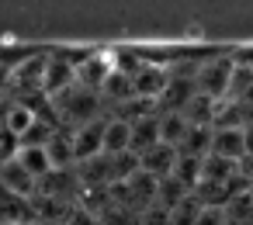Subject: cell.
<instances>
[{
  "label": "cell",
  "mask_w": 253,
  "mask_h": 225,
  "mask_svg": "<svg viewBox=\"0 0 253 225\" xmlns=\"http://www.w3.org/2000/svg\"><path fill=\"white\" fill-rule=\"evenodd\" d=\"M236 73V59L232 56H211L198 66V94L211 97V101H225L229 97V83Z\"/></svg>",
  "instance_id": "cell-1"
},
{
  "label": "cell",
  "mask_w": 253,
  "mask_h": 225,
  "mask_svg": "<svg viewBox=\"0 0 253 225\" xmlns=\"http://www.w3.org/2000/svg\"><path fill=\"white\" fill-rule=\"evenodd\" d=\"M73 59H77V87L101 97V90L115 76V52H87V56H73Z\"/></svg>",
  "instance_id": "cell-2"
},
{
  "label": "cell",
  "mask_w": 253,
  "mask_h": 225,
  "mask_svg": "<svg viewBox=\"0 0 253 225\" xmlns=\"http://www.w3.org/2000/svg\"><path fill=\"white\" fill-rule=\"evenodd\" d=\"M70 87H77V59L63 52H49V70H45V97H59Z\"/></svg>",
  "instance_id": "cell-3"
},
{
  "label": "cell",
  "mask_w": 253,
  "mask_h": 225,
  "mask_svg": "<svg viewBox=\"0 0 253 225\" xmlns=\"http://www.w3.org/2000/svg\"><path fill=\"white\" fill-rule=\"evenodd\" d=\"M104 132H108V114L73 132V152H77V166H80V163H90V159H97V156H104Z\"/></svg>",
  "instance_id": "cell-4"
},
{
  "label": "cell",
  "mask_w": 253,
  "mask_h": 225,
  "mask_svg": "<svg viewBox=\"0 0 253 225\" xmlns=\"http://www.w3.org/2000/svg\"><path fill=\"white\" fill-rule=\"evenodd\" d=\"M21 222L39 225L35 197H21V194H11V190H0V225H21Z\"/></svg>",
  "instance_id": "cell-5"
},
{
  "label": "cell",
  "mask_w": 253,
  "mask_h": 225,
  "mask_svg": "<svg viewBox=\"0 0 253 225\" xmlns=\"http://www.w3.org/2000/svg\"><path fill=\"white\" fill-rule=\"evenodd\" d=\"M177 156H180V149L160 142V146H153L149 152L139 156V166H142V173H149V177H156V180H167V177H173Z\"/></svg>",
  "instance_id": "cell-6"
},
{
  "label": "cell",
  "mask_w": 253,
  "mask_h": 225,
  "mask_svg": "<svg viewBox=\"0 0 253 225\" xmlns=\"http://www.w3.org/2000/svg\"><path fill=\"white\" fill-rule=\"evenodd\" d=\"M0 190H11V194H21V197H35L39 194V180L18 159H11V163L0 166Z\"/></svg>",
  "instance_id": "cell-7"
},
{
  "label": "cell",
  "mask_w": 253,
  "mask_h": 225,
  "mask_svg": "<svg viewBox=\"0 0 253 225\" xmlns=\"http://www.w3.org/2000/svg\"><path fill=\"white\" fill-rule=\"evenodd\" d=\"M211 156L229 159V163H243L246 159V135H243V128H222V132H215Z\"/></svg>",
  "instance_id": "cell-8"
},
{
  "label": "cell",
  "mask_w": 253,
  "mask_h": 225,
  "mask_svg": "<svg viewBox=\"0 0 253 225\" xmlns=\"http://www.w3.org/2000/svg\"><path fill=\"white\" fill-rule=\"evenodd\" d=\"M49 159H52V170H73L77 166V152H73V132L70 128H59L49 146H45Z\"/></svg>",
  "instance_id": "cell-9"
},
{
  "label": "cell",
  "mask_w": 253,
  "mask_h": 225,
  "mask_svg": "<svg viewBox=\"0 0 253 225\" xmlns=\"http://www.w3.org/2000/svg\"><path fill=\"white\" fill-rule=\"evenodd\" d=\"M132 152V125L108 118V132H104V156H122Z\"/></svg>",
  "instance_id": "cell-10"
},
{
  "label": "cell",
  "mask_w": 253,
  "mask_h": 225,
  "mask_svg": "<svg viewBox=\"0 0 253 225\" xmlns=\"http://www.w3.org/2000/svg\"><path fill=\"white\" fill-rule=\"evenodd\" d=\"M153 146H160V114H153V118L132 125V152L142 156V152H149Z\"/></svg>",
  "instance_id": "cell-11"
},
{
  "label": "cell",
  "mask_w": 253,
  "mask_h": 225,
  "mask_svg": "<svg viewBox=\"0 0 253 225\" xmlns=\"http://www.w3.org/2000/svg\"><path fill=\"white\" fill-rule=\"evenodd\" d=\"M18 163H21L35 180H42V177H49V173H52V159H49V152H45L42 146H21Z\"/></svg>",
  "instance_id": "cell-12"
},
{
  "label": "cell",
  "mask_w": 253,
  "mask_h": 225,
  "mask_svg": "<svg viewBox=\"0 0 253 225\" xmlns=\"http://www.w3.org/2000/svg\"><path fill=\"white\" fill-rule=\"evenodd\" d=\"M187 132H191V125H187L184 114H160V142L180 149L184 139H187Z\"/></svg>",
  "instance_id": "cell-13"
},
{
  "label": "cell",
  "mask_w": 253,
  "mask_h": 225,
  "mask_svg": "<svg viewBox=\"0 0 253 225\" xmlns=\"http://www.w3.org/2000/svg\"><path fill=\"white\" fill-rule=\"evenodd\" d=\"M201 166H205L201 156H187V152H180V156H177V166H173V180H180V184L194 194L198 184H201Z\"/></svg>",
  "instance_id": "cell-14"
},
{
  "label": "cell",
  "mask_w": 253,
  "mask_h": 225,
  "mask_svg": "<svg viewBox=\"0 0 253 225\" xmlns=\"http://www.w3.org/2000/svg\"><path fill=\"white\" fill-rule=\"evenodd\" d=\"M215 108H218V101H211V97H205V94H194L191 104L184 108V118H187V125H208V128H211Z\"/></svg>",
  "instance_id": "cell-15"
},
{
  "label": "cell",
  "mask_w": 253,
  "mask_h": 225,
  "mask_svg": "<svg viewBox=\"0 0 253 225\" xmlns=\"http://www.w3.org/2000/svg\"><path fill=\"white\" fill-rule=\"evenodd\" d=\"M222 211H225L229 225H250L253 222V190H239Z\"/></svg>",
  "instance_id": "cell-16"
},
{
  "label": "cell",
  "mask_w": 253,
  "mask_h": 225,
  "mask_svg": "<svg viewBox=\"0 0 253 225\" xmlns=\"http://www.w3.org/2000/svg\"><path fill=\"white\" fill-rule=\"evenodd\" d=\"M39 121V114L32 111V108H25L21 101H14L11 104V114H7V132H14L18 139H25L28 132H32V125Z\"/></svg>",
  "instance_id": "cell-17"
},
{
  "label": "cell",
  "mask_w": 253,
  "mask_h": 225,
  "mask_svg": "<svg viewBox=\"0 0 253 225\" xmlns=\"http://www.w3.org/2000/svg\"><path fill=\"white\" fill-rule=\"evenodd\" d=\"M18 152H21V139L14 132H7V128H0V166L18 159Z\"/></svg>",
  "instance_id": "cell-18"
},
{
  "label": "cell",
  "mask_w": 253,
  "mask_h": 225,
  "mask_svg": "<svg viewBox=\"0 0 253 225\" xmlns=\"http://www.w3.org/2000/svg\"><path fill=\"white\" fill-rule=\"evenodd\" d=\"M63 225H104V222H101V218H97L94 211H87V208L80 204V208H77V211H73V215H70V218H66Z\"/></svg>",
  "instance_id": "cell-19"
},
{
  "label": "cell",
  "mask_w": 253,
  "mask_h": 225,
  "mask_svg": "<svg viewBox=\"0 0 253 225\" xmlns=\"http://www.w3.org/2000/svg\"><path fill=\"white\" fill-rule=\"evenodd\" d=\"M198 225H229V218H225L222 208H205L201 218H198Z\"/></svg>",
  "instance_id": "cell-20"
},
{
  "label": "cell",
  "mask_w": 253,
  "mask_h": 225,
  "mask_svg": "<svg viewBox=\"0 0 253 225\" xmlns=\"http://www.w3.org/2000/svg\"><path fill=\"white\" fill-rule=\"evenodd\" d=\"M243 135H246V156H253V125L243 128Z\"/></svg>",
  "instance_id": "cell-21"
},
{
  "label": "cell",
  "mask_w": 253,
  "mask_h": 225,
  "mask_svg": "<svg viewBox=\"0 0 253 225\" xmlns=\"http://www.w3.org/2000/svg\"><path fill=\"white\" fill-rule=\"evenodd\" d=\"M39 225H56V222H39Z\"/></svg>",
  "instance_id": "cell-22"
},
{
  "label": "cell",
  "mask_w": 253,
  "mask_h": 225,
  "mask_svg": "<svg viewBox=\"0 0 253 225\" xmlns=\"http://www.w3.org/2000/svg\"><path fill=\"white\" fill-rule=\"evenodd\" d=\"M21 225H32V222H21Z\"/></svg>",
  "instance_id": "cell-23"
}]
</instances>
